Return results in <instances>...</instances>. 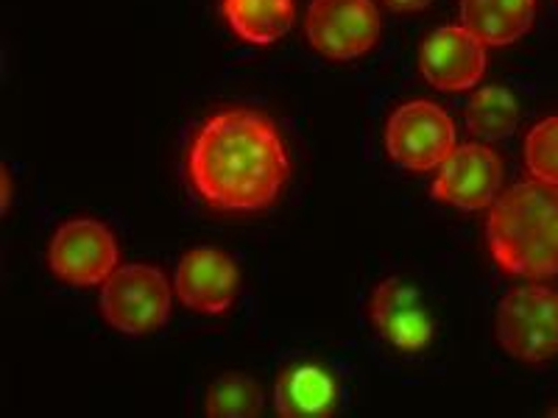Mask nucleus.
Returning a JSON list of instances; mask_svg holds the SVG:
<instances>
[{
	"mask_svg": "<svg viewBox=\"0 0 558 418\" xmlns=\"http://www.w3.org/2000/svg\"><path fill=\"white\" fill-rule=\"evenodd\" d=\"M193 193L221 212L274 207L291 179V157L277 123L260 109H218L193 132L184 153Z\"/></svg>",
	"mask_w": 558,
	"mask_h": 418,
	"instance_id": "obj_1",
	"label": "nucleus"
},
{
	"mask_svg": "<svg viewBox=\"0 0 558 418\" xmlns=\"http://www.w3.org/2000/svg\"><path fill=\"white\" fill-rule=\"evenodd\" d=\"M486 243L495 266L508 276H556L558 187L531 179L500 193L488 212Z\"/></svg>",
	"mask_w": 558,
	"mask_h": 418,
	"instance_id": "obj_2",
	"label": "nucleus"
},
{
	"mask_svg": "<svg viewBox=\"0 0 558 418\" xmlns=\"http://www.w3.org/2000/svg\"><path fill=\"white\" fill-rule=\"evenodd\" d=\"M495 332L506 355L527 366H542L558 357V291L525 285L500 298Z\"/></svg>",
	"mask_w": 558,
	"mask_h": 418,
	"instance_id": "obj_3",
	"label": "nucleus"
},
{
	"mask_svg": "<svg viewBox=\"0 0 558 418\" xmlns=\"http://www.w3.org/2000/svg\"><path fill=\"white\" fill-rule=\"evenodd\" d=\"M104 321L126 337L162 330L171 316V285L154 266H118L101 285Z\"/></svg>",
	"mask_w": 558,
	"mask_h": 418,
	"instance_id": "obj_4",
	"label": "nucleus"
},
{
	"mask_svg": "<svg viewBox=\"0 0 558 418\" xmlns=\"http://www.w3.org/2000/svg\"><path fill=\"white\" fill-rule=\"evenodd\" d=\"M456 121L438 103H402L386 123L388 157L405 171H433L456 151Z\"/></svg>",
	"mask_w": 558,
	"mask_h": 418,
	"instance_id": "obj_5",
	"label": "nucleus"
},
{
	"mask_svg": "<svg viewBox=\"0 0 558 418\" xmlns=\"http://www.w3.org/2000/svg\"><path fill=\"white\" fill-rule=\"evenodd\" d=\"M305 32L313 51L349 62L375 48L383 20L372 0H311Z\"/></svg>",
	"mask_w": 558,
	"mask_h": 418,
	"instance_id": "obj_6",
	"label": "nucleus"
},
{
	"mask_svg": "<svg viewBox=\"0 0 558 418\" xmlns=\"http://www.w3.org/2000/svg\"><path fill=\"white\" fill-rule=\"evenodd\" d=\"M118 241L101 221L93 218L64 221L48 246V266L53 276L76 287L104 285L118 268Z\"/></svg>",
	"mask_w": 558,
	"mask_h": 418,
	"instance_id": "obj_7",
	"label": "nucleus"
},
{
	"mask_svg": "<svg viewBox=\"0 0 558 418\" xmlns=\"http://www.w3.org/2000/svg\"><path fill=\"white\" fill-rule=\"evenodd\" d=\"M173 291L187 310L202 316H223L241 293V271L227 251L196 246L182 254L173 271Z\"/></svg>",
	"mask_w": 558,
	"mask_h": 418,
	"instance_id": "obj_8",
	"label": "nucleus"
},
{
	"mask_svg": "<svg viewBox=\"0 0 558 418\" xmlns=\"http://www.w3.org/2000/svg\"><path fill=\"white\" fill-rule=\"evenodd\" d=\"M502 162L495 151L481 143L456 146V151L438 165V176L433 179V201L447 207L477 212L495 204L500 196Z\"/></svg>",
	"mask_w": 558,
	"mask_h": 418,
	"instance_id": "obj_9",
	"label": "nucleus"
},
{
	"mask_svg": "<svg viewBox=\"0 0 558 418\" xmlns=\"http://www.w3.org/2000/svg\"><path fill=\"white\" fill-rule=\"evenodd\" d=\"M368 321L377 335L393 348L416 355L425 352L433 341V318L425 298L411 282L400 276H388L377 282L368 296Z\"/></svg>",
	"mask_w": 558,
	"mask_h": 418,
	"instance_id": "obj_10",
	"label": "nucleus"
},
{
	"mask_svg": "<svg viewBox=\"0 0 558 418\" xmlns=\"http://www.w3.org/2000/svg\"><path fill=\"white\" fill-rule=\"evenodd\" d=\"M418 70L441 93L472 89L486 73V45L463 26L436 28L422 42Z\"/></svg>",
	"mask_w": 558,
	"mask_h": 418,
	"instance_id": "obj_11",
	"label": "nucleus"
},
{
	"mask_svg": "<svg viewBox=\"0 0 558 418\" xmlns=\"http://www.w3.org/2000/svg\"><path fill=\"white\" fill-rule=\"evenodd\" d=\"M341 382L316 360H299L277 377L274 407L286 418H327L341 407Z\"/></svg>",
	"mask_w": 558,
	"mask_h": 418,
	"instance_id": "obj_12",
	"label": "nucleus"
},
{
	"mask_svg": "<svg viewBox=\"0 0 558 418\" xmlns=\"http://www.w3.org/2000/svg\"><path fill=\"white\" fill-rule=\"evenodd\" d=\"M536 23V0H461V26L483 45L502 48Z\"/></svg>",
	"mask_w": 558,
	"mask_h": 418,
	"instance_id": "obj_13",
	"label": "nucleus"
},
{
	"mask_svg": "<svg viewBox=\"0 0 558 418\" xmlns=\"http://www.w3.org/2000/svg\"><path fill=\"white\" fill-rule=\"evenodd\" d=\"M229 28L252 45H271L291 32L296 20L293 0H221Z\"/></svg>",
	"mask_w": 558,
	"mask_h": 418,
	"instance_id": "obj_14",
	"label": "nucleus"
},
{
	"mask_svg": "<svg viewBox=\"0 0 558 418\" xmlns=\"http://www.w3.org/2000/svg\"><path fill=\"white\" fill-rule=\"evenodd\" d=\"M520 126V103L506 87H483L466 103V128L481 139H506Z\"/></svg>",
	"mask_w": 558,
	"mask_h": 418,
	"instance_id": "obj_15",
	"label": "nucleus"
},
{
	"mask_svg": "<svg viewBox=\"0 0 558 418\" xmlns=\"http://www.w3.org/2000/svg\"><path fill=\"white\" fill-rule=\"evenodd\" d=\"M266 396L260 382L248 374H223L207 391L204 413L209 418H254L263 413Z\"/></svg>",
	"mask_w": 558,
	"mask_h": 418,
	"instance_id": "obj_16",
	"label": "nucleus"
},
{
	"mask_svg": "<svg viewBox=\"0 0 558 418\" xmlns=\"http://www.w3.org/2000/svg\"><path fill=\"white\" fill-rule=\"evenodd\" d=\"M525 165L536 182L558 187V114L531 128L525 139Z\"/></svg>",
	"mask_w": 558,
	"mask_h": 418,
	"instance_id": "obj_17",
	"label": "nucleus"
},
{
	"mask_svg": "<svg viewBox=\"0 0 558 418\" xmlns=\"http://www.w3.org/2000/svg\"><path fill=\"white\" fill-rule=\"evenodd\" d=\"M386 3L397 12H418V9L430 7L433 0H386Z\"/></svg>",
	"mask_w": 558,
	"mask_h": 418,
	"instance_id": "obj_18",
	"label": "nucleus"
},
{
	"mask_svg": "<svg viewBox=\"0 0 558 418\" xmlns=\"http://www.w3.org/2000/svg\"><path fill=\"white\" fill-rule=\"evenodd\" d=\"M550 416H558V407H556V410H550Z\"/></svg>",
	"mask_w": 558,
	"mask_h": 418,
	"instance_id": "obj_19",
	"label": "nucleus"
}]
</instances>
